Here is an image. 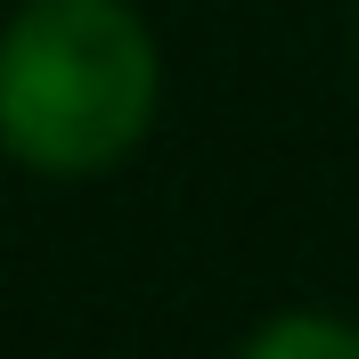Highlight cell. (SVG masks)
<instances>
[{"label":"cell","instance_id":"cell-1","mask_svg":"<svg viewBox=\"0 0 359 359\" xmlns=\"http://www.w3.org/2000/svg\"><path fill=\"white\" fill-rule=\"evenodd\" d=\"M156 33L131 0H25L0 33V147L82 180L123 163L156 123Z\"/></svg>","mask_w":359,"mask_h":359},{"label":"cell","instance_id":"cell-2","mask_svg":"<svg viewBox=\"0 0 359 359\" xmlns=\"http://www.w3.org/2000/svg\"><path fill=\"white\" fill-rule=\"evenodd\" d=\"M237 359H359V327L318 318V311H294V318H269Z\"/></svg>","mask_w":359,"mask_h":359}]
</instances>
